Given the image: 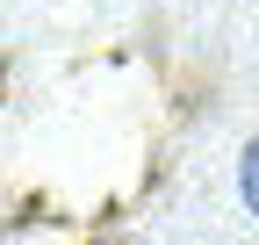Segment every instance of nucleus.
<instances>
[{
    "label": "nucleus",
    "instance_id": "obj_1",
    "mask_svg": "<svg viewBox=\"0 0 259 245\" xmlns=\"http://www.w3.org/2000/svg\"><path fill=\"white\" fill-rule=\"evenodd\" d=\"M238 195H245V209L259 217V137L245 144V159H238Z\"/></svg>",
    "mask_w": 259,
    "mask_h": 245
}]
</instances>
